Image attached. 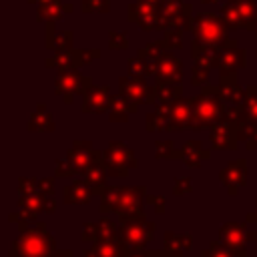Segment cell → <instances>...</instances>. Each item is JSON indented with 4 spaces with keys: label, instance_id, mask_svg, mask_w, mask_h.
Instances as JSON below:
<instances>
[{
    "label": "cell",
    "instance_id": "d590c367",
    "mask_svg": "<svg viewBox=\"0 0 257 257\" xmlns=\"http://www.w3.org/2000/svg\"><path fill=\"white\" fill-rule=\"evenodd\" d=\"M145 126H147L149 133H161V131H167V126H169V116H167V112L155 108L153 112L147 114Z\"/></svg>",
    "mask_w": 257,
    "mask_h": 257
},
{
    "label": "cell",
    "instance_id": "681fc988",
    "mask_svg": "<svg viewBox=\"0 0 257 257\" xmlns=\"http://www.w3.org/2000/svg\"><path fill=\"white\" fill-rule=\"evenodd\" d=\"M191 191H193V181L189 177H177L175 179V187H173L175 195H189Z\"/></svg>",
    "mask_w": 257,
    "mask_h": 257
},
{
    "label": "cell",
    "instance_id": "6f0895ef",
    "mask_svg": "<svg viewBox=\"0 0 257 257\" xmlns=\"http://www.w3.org/2000/svg\"><path fill=\"white\" fill-rule=\"evenodd\" d=\"M149 257H173L167 249H163V251H149Z\"/></svg>",
    "mask_w": 257,
    "mask_h": 257
},
{
    "label": "cell",
    "instance_id": "7bdbcfd3",
    "mask_svg": "<svg viewBox=\"0 0 257 257\" xmlns=\"http://www.w3.org/2000/svg\"><path fill=\"white\" fill-rule=\"evenodd\" d=\"M108 46L112 50H126L128 48V36L122 30H110L108 32Z\"/></svg>",
    "mask_w": 257,
    "mask_h": 257
},
{
    "label": "cell",
    "instance_id": "91938a15",
    "mask_svg": "<svg viewBox=\"0 0 257 257\" xmlns=\"http://www.w3.org/2000/svg\"><path fill=\"white\" fill-rule=\"evenodd\" d=\"M26 2H28V4H38V6H40V4H46V2H52V0H26Z\"/></svg>",
    "mask_w": 257,
    "mask_h": 257
},
{
    "label": "cell",
    "instance_id": "f907efd6",
    "mask_svg": "<svg viewBox=\"0 0 257 257\" xmlns=\"http://www.w3.org/2000/svg\"><path fill=\"white\" fill-rule=\"evenodd\" d=\"M38 193L44 197H54V177L38 179Z\"/></svg>",
    "mask_w": 257,
    "mask_h": 257
},
{
    "label": "cell",
    "instance_id": "52a82bcc",
    "mask_svg": "<svg viewBox=\"0 0 257 257\" xmlns=\"http://www.w3.org/2000/svg\"><path fill=\"white\" fill-rule=\"evenodd\" d=\"M102 159L106 163L108 175L116 177V179H122L128 175L131 169H137L135 151L128 145H124L122 141H110L106 151H102Z\"/></svg>",
    "mask_w": 257,
    "mask_h": 257
},
{
    "label": "cell",
    "instance_id": "6125c7cd",
    "mask_svg": "<svg viewBox=\"0 0 257 257\" xmlns=\"http://www.w3.org/2000/svg\"><path fill=\"white\" fill-rule=\"evenodd\" d=\"M201 2H203V4H217L219 0H201Z\"/></svg>",
    "mask_w": 257,
    "mask_h": 257
},
{
    "label": "cell",
    "instance_id": "94428289",
    "mask_svg": "<svg viewBox=\"0 0 257 257\" xmlns=\"http://www.w3.org/2000/svg\"><path fill=\"white\" fill-rule=\"evenodd\" d=\"M143 2H149V4H157V6H161L165 0H143Z\"/></svg>",
    "mask_w": 257,
    "mask_h": 257
},
{
    "label": "cell",
    "instance_id": "f5cc1de1",
    "mask_svg": "<svg viewBox=\"0 0 257 257\" xmlns=\"http://www.w3.org/2000/svg\"><path fill=\"white\" fill-rule=\"evenodd\" d=\"M44 213L46 215H54L56 213V201H54V197H46L44 199Z\"/></svg>",
    "mask_w": 257,
    "mask_h": 257
},
{
    "label": "cell",
    "instance_id": "8fae6325",
    "mask_svg": "<svg viewBox=\"0 0 257 257\" xmlns=\"http://www.w3.org/2000/svg\"><path fill=\"white\" fill-rule=\"evenodd\" d=\"M219 241L235 255L247 257V223L227 221L219 227Z\"/></svg>",
    "mask_w": 257,
    "mask_h": 257
},
{
    "label": "cell",
    "instance_id": "9c48e42d",
    "mask_svg": "<svg viewBox=\"0 0 257 257\" xmlns=\"http://www.w3.org/2000/svg\"><path fill=\"white\" fill-rule=\"evenodd\" d=\"M155 108L167 112V116H169V126H167V131H169V133L183 131V128H189V126H191V118H193V98L179 96V98L173 100V102H157Z\"/></svg>",
    "mask_w": 257,
    "mask_h": 257
},
{
    "label": "cell",
    "instance_id": "c3c4849f",
    "mask_svg": "<svg viewBox=\"0 0 257 257\" xmlns=\"http://www.w3.org/2000/svg\"><path fill=\"white\" fill-rule=\"evenodd\" d=\"M165 197L163 195H147V199H145V205H149V207H153L155 209V213L157 215H165V211H167V205H165Z\"/></svg>",
    "mask_w": 257,
    "mask_h": 257
},
{
    "label": "cell",
    "instance_id": "816d5d0a",
    "mask_svg": "<svg viewBox=\"0 0 257 257\" xmlns=\"http://www.w3.org/2000/svg\"><path fill=\"white\" fill-rule=\"evenodd\" d=\"M122 245H124V243H122ZM120 257H149V251H147V249H133V247H126V245H124Z\"/></svg>",
    "mask_w": 257,
    "mask_h": 257
},
{
    "label": "cell",
    "instance_id": "4316f807",
    "mask_svg": "<svg viewBox=\"0 0 257 257\" xmlns=\"http://www.w3.org/2000/svg\"><path fill=\"white\" fill-rule=\"evenodd\" d=\"M122 249H124V245H122L120 237L110 239V241H96L84 251L82 257H120Z\"/></svg>",
    "mask_w": 257,
    "mask_h": 257
},
{
    "label": "cell",
    "instance_id": "83f0119b",
    "mask_svg": "<svg viewBox=\"0 0 257 257\" xmlns=\"http://www.w3.org/2000/svg\"><path fill=\"white\" fill-rule=\"evenodd\" d=\"M26 128L28 131H34V133H52L54 131L52 114L48 112V108L44 106V102H38L36 104V110L30 114V120H28Z\"/></svg>",
    "mask_w": 257,
    "mask_h": 257
},
{
    "label": "cell",
    "instance_id": "30bf717a",
    "mask_svg": "<svg viewBox=\"0 0 257 257\" xmlns=\"http://www.w3.org/2000/svg\"><path fill=\"white\" fill-rule=\"evenodd\" d=\"M193 20V10L191 4L183 0H165L161 4V26L159 30L167 28H185L189 30Z\"/></svg>",
    "mask_w": 257,
    "mask_h": 257
},
{
    "label": "cell",
    "instance_id": "836d02e7",
    "mask_svg": "<svg viewBox=\"0 0 257 257\" xmlns=\"http://www.w3.org/2000/svg\"><path fill=\"white\" fill-rule=\"evenodd\" d=\"M155 157L165 161H183V149H177L173 141H157L155 143Z\"/></svg>",
    "mask_w": 257,
    "mask_h": 257
},
{
    "label": "cell",
    "instance_id": "e0dca14e",
    "mask_svg": "<svg viewBox=\"0 0 257 257\" xmlns=\"http://www.w3.org/2000/svg\"><path fill=\"white\" fill-rule=\"evenodd\" d=\"M149 191L147 187H118L116 215H139L145 209V199Z\"/></svg>",
    "mask_w": 257,
    "mask_h": 257
},
{
    "label": "cell",
    "instance_id": "60d3db41",
    "mask_svg": "<svg viewBox=\"0 0 257 257\" xmlns=\"http://www.w3.org/2000/svg\"><path fill=\"white\" fill-rule=\"evenodd\" d=\"M76 175H80L74 165L64 157V159H56L54 161V177H66V179H74Z\"/></svg>",
    "mask_w": 257,
    "mask_h": 257
},
{
    "label": "cell",
    "instance_id": "7a4b0ae2",
    "mask_svg": "<svg viewBox=\"0 0 257 257\" xmlns=\"http://www.w3.org/2000/svg\"><path fill=\"white\" fill-rule=\"evenodd\" d=\"M225 108L227 104L219 96V84L217 86L205 84L203 90L197 96H193V118L189 128L203 131L215 126L225 118Z\"/></svg>",
    "mask_w": 257,
    "mask_h": 257
},
{
    "label": "cell",
    "instance_id": "44dd1931",
    "mask_svg": "<svg viewBox=\"0 0 257 257\" xmlns=\"http://www.w3.org/2000/svg\"><path fill=\"white\" fill-rule=\"evenodd\" d=\"M94 197V191L84 183V179H74L70 185L62 189V201L64 205H88Z\"/></svg>",
    "mask_w": 257,
    "mask_h": 257
},
{
    "label": "cell",
    "instance_id": "7c38bea8",
    "mask_svg": "<svg viewBox=\"0 0 257 257\" xmlns=\"http://www.w3.org/2000/svg\"><path fill=\"white\" fill-rule=\"evenodd\" d=\"M126 18L135 24H139L141 30H159L161 26V6L149 4L143 0L131 2L126 6Z\"/></svg>",
    "mask_w": 257,
    "mask_h": 257
},
{
    "label": "cell",
    "instance_id": "be15d7a7",
    "mask_svg": "<svg viewBox=\"0 0 257 257\" xmlns=\"http://www.w3.org/2000/svg\"><path fill=\"white\" fill-rule=\"evenodd\" d=\"M255 36H257V32H255ZM255 56H257V48H255Z\"/></svg>",
    "mask_w": 257,
    "mask_h": 257
},
{
    "label": "cell",
    "instance_id": "ee69618b",
    "mask_svg": "<svg viewBox=\"0 0 257 257\" xmlns=\"http://www.w3.org/2000/svg\"><path fill=\"white\" fill-rule=\"evenodd\" d=\"M201 257H235V255L217 239V241H211L209 243V249H205L201 253Z\"/></svg>",
    "mask_w": 257,
    "mask_h": 257
},
{
    "label": "cell",
    "instance_id": "11a10c76",
    "mask_svg": "<svg viewBox=\"0 0 257 257\" xmlns=\"http://www.w3.org/2000/svg\"><path fill=\"white\" fill-rule=\"evenodd\" d=\"M247 241H249V243H253V245L257 247V227L247 229Z\"/></svg>",
    "mask_w": 257,
    "mask_h": 257
},
{
    "label": "cell",
    "instance_id": "ac0fdd59",
    "mask_svg": "<svg viewBox=\"0 0 257 257\" xmlns=\"http://www.w3.org/2000/svg\"><path fill=\"white\" fill-rule=\"evenodd\" d=\"M112 106V92L106 84L90 86L82 96V112L84 114H102L108 112Z\"/></svg>",
    "mask_w": 257,
    "mask_h": 257
},
{
    "label": "cell",
    "instance_id": "1f68e13d",
    "mask_svg": "<svg viewBox=\"0 0 257 257\" xmlns=\"http://www.w3.org/2000/svg\"><path fill=\"white\" fill-rule=\"evenodd\" d=\"M241 116L257 128V86L255 84L245 88V98L241 104Z\"/></svg>",
    "mask_w": 257,
    "mask_h": 257
},
{
    "label": "cell",
    "instance_id": "277c9868",
    "mask_svg": "<svg viewBox=\"0 0 257 257\" xmlns=\"http://www.w3.org/2000/svg\"><path fill=\"white\" fill-rule=\"evenodd\" d=\"M118 237L126 247L147 249L155 237V223L145 219V213L139 215H118Z\"/></svg>",
    "mask_w": 257,
    "mask_h": 257
},
{
    "label": "cell",
    "instance_id": "8992f818",
    "mask_svg": "<svg viewBox=\"0 0 257 257\" xmlns=\"http://www.w3.org/2000/svg\"><path fill=\"white\" fill-rule=\"evenodd\" d=\"M90 86H92V78L80 74L78 68L60 70L58 76L54 78V94L60 96L66 104H72L74 96H84Z\"/></svg>",
    "mask_w": 257,
    "mask_h": 257
},
{
    "label": "cell",
    "instance_id": "8d00e7d4",
    "mask_svg": "<svg viewBox=\"0 0 257 257\" xmlns=\"http://www.w3.org/2000/svg\"><path fill=\"white\" fill-rule=\"evenodd\" d=\"M118 229H120V227H118L110 217L102 215V219L98 221V241L118 239Z\"/></svg>",
    "mask_w": 257,
    "mask_h": 257
},
{
    "label": "cell",
    "instance_id": "ab89813d",
    "mask_svg": "<svg viewBox=\"0 0 257 257\" xmlns=\"http://www.w3.org/2000/svg\"><path fill=\"white\" fill-rule=\"evenodd\" d=\"M165 50H167V46H165L163 40H153V42H147L145 46H141V48L137 50V56H143V58H147V60H155V58L161 56Z\"/></svg>",
    "mask_w": 257,
    "mask_h": 257
},
{
    "label": "cell",
    "instance_id": "ffe728a7",
    "mask_svg": "<svg viewBox=\"0 0 257 257\" xmlns=\"http://www.w3.org/2000/svg\"><path fill=\"white\" fill-rule=\"evenodd\" d=\"M239 145L237 124L231 120H221L215 126H211V147L215 151H235Z\"/></svg>",
    "mask_w": 257,
    "mask_h": 257
},
{
    "label": "cell",
    "instance_id": "7dc6e473",
    "mask_svg": "<svg viewBox=\"0 0 257 257\" xmlns=\"http://www.w3.org/2000/svg\"><path fill=\"white\" fill-rule=\"evenodd\" d=\"M80 239L84 241V243H88V245H92V243H96L98 241V223H84L82 225V235H80Z\"/></svg>",
    "mask_w": 257,
    "mask_h": 257
},
{
    "label": "cell",
    "instance_id": "f6af8a7d",
    "mask_svg": "<svg viewBox=\"0 0 257 257\" xmlns=\"http://www.w3.org/2000/svg\"><path fill=\"white\" fill-rule=\"evenodd\" d=\"M207 82H209V68H205L201 64H195L193 72H191V84L193 86H205Z\"/></svg>",
    "mask_w": 257,
    "mask_h": 257
},
{
    "label": "cell",
    "instance_id": "7402d4cb",
    "mask_svg": "<svg viewBox=\"0 0 257 257\" xmlns=\"http://www.w3.org/2000/svg\"><path fill=\"white\" fill-rule=\"evenodd\" d=\"M80 177H82L84 183L94 191V195L100 197V195L104 193V189H106V177H108V169H106L104 159H102V157L96 159Z\"/></svg>",
    "mask_w": 257,
    "mask_h": 257
},
{
    "label": "cell",
    "instance_id": "9a60e30c",
    "mask_svg": "<svg viewBox=\"0 0 257 257\" xmlns=\"http://www.w3.org/2000/svg\"><path fill=\"white\" fill-rule=\"evenodd\" d=\"M247 171L249 169H247V161L245 159H233V161H229L221 169L219 181H221V185L227 189V193L231 197H235L245 187V183H247Z\"/></svg>",
    "mask_w": 257,
    "mask_h": 257
},
{
    "label": "cell",
    "instance_id": "5b68a950",
    "mask_svg": "<svg viewBox=\"0 0 257 257\" xmlns=\"http://www.w3.org/2000/svg\"><path fill=\"white\" fill-rule=\"evenodd\" d=\"M221 16L229 30L245 28L257 32V0H227Z\"/></svg>",
    "mask_w": 257,
    "mask_h": 257
},
{
    "label": "cell",
    "instance_id": "d6a6232c",
    "mask_svg": "<svg viewBox=\"0 0 257 257\" xmlns=\"http://www.w3.org/2000/svg\"><path fill=\"white\" fill-rule=\"evenodd\" d=\"M72 40H74V32L72 30H60L52 38H48L44 42V46L48 50H54V52H64V50L72 48Z\"/></svg>",
    "mask_w": 257,
    "mask_h": 257
},
{
    "label": "cell",
    "instance_id": "cb8c5ba5",
    "mask_svg": "<svg viewBox=\"0 0 257 257\" xmlns=\"http://www.w3.org/2000/svg\"><path fill=\"white\" fill-rule=\"evenodd\" d=\"M181 149H183V163H185L187 167L197 169V167H201L205 161L211 159V151L205 149L203 143H201L199 139H195V141H187Z\"/></svg>",
    "mask_w": 257,
    "mask_h": 257
},
{
    "label": "cell",
    "instance_id": "603a6c76",
    "mask_svg": "<svg viewBox=\"0 0 257 257\" xmlns=\"http://www.w3.org/2000/svg\"><path fill=\"white\" fill-rule=\"evenodd\" d=\"M74 10V6L70 2H60V0H52L46 4H40L36 8V20L38 22H58L64 12L70 14Z\"/></svg>",
    "mask_w": 257,
    "mask_h": 257
},
{
    "label": "cell",
    "instance_id": "4dcf8cb0",
    "mask_svg": "<svg viewBox=\"0 0 257 257\" xmlns=\"http://www.w3.org/2000/svg\"><path fill=\"white\" fill-rule=\"evenodd\" d=\"M153 88H155L157 102H173L179 96H183V84L181 82H159V80H155Z\"/></svg>",
    "mask_w": 257,
    "mask_h": 257
},
{
    "label": "cell",
    "instance_id": "f1b7e54d",
    "mask_svg": "<svg viewBox=\"0 0 257 257\" xmlns=\"http://www.w3.org/2000/svg\"><path fill=\"white\" fill-rule=\"evenodd\" d=\"M191 243H193V237L189 233H173V231L165 233V249L173 257H183L185 251L191 249Z\"/></svg>",
    "mask_w": 257,
    "mask_h": 257
},
{
    "label": "cell",
    "instance_id": "3957f363",
    "mask_svg": "<svg viewBox=\"0 0 257 257\" xmlns=\"http://www.w3.org/2000/svg\"><path fill=\"white\" fill-rule=\"evenodd\" d=\"M189 30L193 32V40L205 46H213L219 48L225 40H227V26L223 22L221 14H213V12H201L195 14L191 20Z\"/></svg>",
    "mask_w": 257,
    "mask_h": 257
},
{
    "label": "cell",
    "instance_id": "74e56055",
    "mask_svg": "<svg viewBox=\"0 0 257 257\" xmlns=\"http://www.w3.org/2000/svg\"><path fill=\"white\" fill-rule=\"evenodd\" d=\"M116 201H118V187H106L104 193L100 195V213L102 215L114 213Z\"/></svg>",
    "mask_w": 257,
    "mask_h": 257
},
{
    "label": "cell",
    "instance_id": "d4e9b609",
    "mask_svg": "<svg viewBox=\"0 0 257 257\" xmlns=\"http://www.w3.org/2000/svg\"><path fill=\"white\" fill-rule=\"evenodd\" d=\"M44 195H40L38 191L36 193H30V195H20L18 197V207H20V217L28 219V221H36V217L40 213H44Z\"/></svg>",
    "mask_w": 257,
    "mask_h": 257
},
{
    "label": "cell",
    "instance_id": "9f6ffc18",
    "mask_svg": "<svg viewBox=\"0 0 257 257\" xmlns=\"http://www.w3.org/2000/svg\"><path fill=\"white\" fill-rule=\"evenodd\" d=\"M255 207H257V197H255ZM245 223H247V225H255V227H257V213H249V215H247V219H245Z\"/></svg>",
    "mask_w": 257,
    "mask_h": 257
},
{
    "label": "cell",
    "instance_id": "b9f144b4",
    "mask_svg": "<svg viewBox=\"0 0 257 257\" xmlns=\"http://www.w3.org/2000/svg\"><path fill=\"white\" fill-rule=\"evenodd\" d=\"M80 10L84 14H92V12H108L110 10V0H80Z\"/></svg>",
    "mask_w": 257,
    "mask_h": 257
},
{
    "label": "cell",
    "instance_id": "ba28073f",
    "mask_svg": "<svg viewBox=\"0 0 257 257\" xmlns=\"http://www.w3.org/2000/svg\"><path fill=\"white\" fill-rule=\"evenodd\" d=\"M96 58H100V48H70L64 52H54L50 58L44 60V64L46 68H56L60 72L86 66Z\"/></svg>",
    "mask_w": 257,
    "mask_h": 257
},
{
    "label": "cell",
    "instance_id": "db71d44e",
    "mask_svg": "<svg viewBox=\"0 0 257 257\" xmlns=\"http://www.w3.org/2000/svg\"><path fill=\"white\" fill-rule=\"evenodd\" d=\"M245 143H247V149H249V151H255V149H257V128H255V133H253Z\"/></svg>",
    "mask_w": 257,
    "mask_h": 257
},
{
    "label": "cell",
    "instance_id": "f546056e",
    "mask_svg": "<svg viewBox=\"0 0 257 257\" xmlns=\"http://www.w3.org/2000/svg\"><path fill=\"white\" fill-rule=\"evenodd\" d=\"M191 56L195 60V64H201L205 68H217V48L213 46H205L199 42H191Z\"/></svg>",
    "mask_w": 257,
    "mask_h": 257
},
{
    "label": "cell",
    "instance_id": "5bb4252c",
    "mask_svg": "<svg viewBox=\"0 0 257 257\" xmlns=\"http://www.w3.org/2000/svg\"><path fill=\"white\" fill-rule=\"evenodd\" d=\"M118 92L122 96H126L128 100L137 102V104H155L157 98H155V88L149 86L145 82V78H139V76H120L118 78Z\"/></svg>",
    "mask_w": 257,
    "mask_h": 257
},
{
    "label": "cell",
    "instance_id": "2e32d148",
    "mask_svg": "<svg viewBox=\"0 0 257 257\" xmlns=\"http://www.w3.org/2000/svg\"><path fill=\"white\" fill-rule=\"evenodd\" d=\"M247 66V52L237 44V40L227 38L217 48V70H239Z\"/></svg>",
    "mask_w": 257,
    "mask_h": 257
},
{
    "label": "cell",
    "instance_id": "484cf974",
    "mask_svg": "<svg viewBox=\"0 0 257 257\" xmlns=\"http://www.w3.org/2000/svg\"><path fill=\"white\" fill-rule=\"evenodd\" d=\"M137 110H139L137 102L128 100L120 92L118 94H112V106L108 110V120L110 122H126L128 120V114H135Z\"/></svg>",
    "mask_w": 257,
    "mask_h": 257
},
{
    "label": "cell",
    "instance_id": "6da1fadb",
    "mask_svg": "<svg viewBox=\"0 0 257 257\" xmlns=\"http://www.w3.org/2000/svg\"><path fill=\"white\" fill-rule=\"evenodd\" d=\"M20 235L12 241L8 257H50L56 251V239L48 233L42 221L18 219Z\"/></svg>",
    "mask_w": 257,
    "mask_h": 257
},
{
    "label": "cell",
    "instance_id": "f35d334b",
    "mask_svg": "<svg viewBox=\"0 0 257 257\" xmlns=\"http://www.w3.org/2000/svg\"><path fill=\"white\" fill-rule=\"evenodd\" d=\"M183 32H185V28H167V30H163V42H165L167 50L183 48Z\"/></svg>",
    "mask_w": 257,
    "mask_h": 257
},
{
    "label": "cell",
    "instance_id": "680465c9",
    "mask_svg": "<svg viewBox=\"0 0 257 257\" xmlns=\"http://www.w3.org/2000/svg\"><path fill=\"white\" fill-rule=\"evenodd\" d=\"M50 257H74V253L70 249H64V251H54Z\"/></svg>",
    "mask_w": 257,
    "mask_h": 257
},
{
    "label": "cell",
    "instance_id": "4fadbf2b",
    "mask_svg": "<svg viewBox=\"0 0 257 257\" xmlns=\"http://www.w3.org/2000/svg\"><path fill=\"white\" fill-rule=\"evenodd\" d=\"M183 60L175 56L173 50H165L153 60V72L159 82H183Z\"/></svg>",
    "mask_w": 257,
    "mask_h": 257
},
{
    "label": "cell",
    "instance_id": "e575fe53",
    "mask_svg": "<svg viewBox=\"0 0 257 257\" xmlns=\"http://www.w3.org/2000/svg\"><path fill=\"white\" fill-rule=\"evenodd\" d=\"M126 68H128V74H131V76H139V78H145V76L155 74V72H153V60H147V58H143V56H133V58H128Z\"/></svg>",
    "mask_w": 257,
    "mask_h": 257
},
{
    "label": "cell",
    "instance_id": "d6986e66",
    "mask_svg": "<svg viewBox=\"0 0 257 257\" xmlns=\"http://www.w3.org/2000/svg\"><path fill=\"white\" fill-rule=\"evenodd\" d=\"M100 157H102V151H94V147H92L90 141H80V139L72 141L70 149L66 151V159L74 165V169H76L80 175H82L96 159H100Z\"/></svg>",
    "mask_w": 257,
    "mask_h": 257
},
{
    "label": "cell",
    "instance_id": "bcb514c9",
    "mask_svg": "<svg viewBox=\"0 0 257 257\" xmlns=\"http://www.w3.org/2000/svg\"><path fill=\"white\" fill-rule=\"evenodd\" d=\"M38 191V179L34 177H18V193L20 195H30Z\"/></svg>",
    "mask_w": 257,
    "mask_h": 257
}]
</instances>
